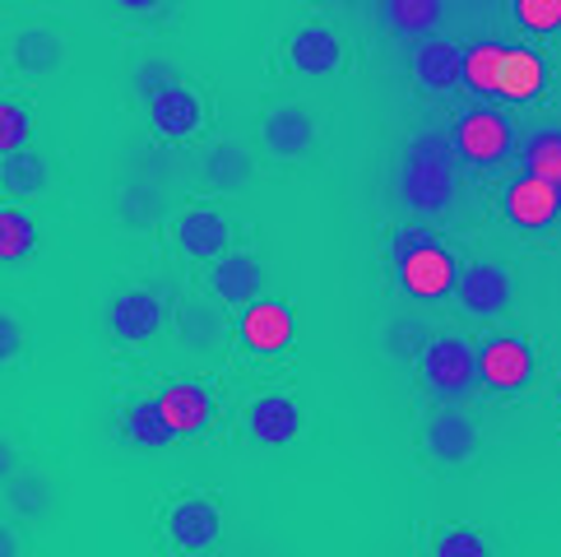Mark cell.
I'll return each mask as SVG.
<instances>
[{
    "instance_id": "8992f818",
    "label": "cell",
    "mask_w": 561,
    "mask_h": 557,
    "mask_svg": "<svg viewBox=\"0 0 561 557\" xmlns=\"http://www.w3.org/2000/svg\"><path fill=\"white\" fill-rule=\"evenodd\" d=\"M538 372V357H534V344L525 334H506V330H492L483 344H478V376L483 386L496 390V395H515L534 382Z\"/></svg>"
},
{
    "instance_id": "2e32d148",
    "label": "cell",
    "mask_w": 561,
    "mask_h": 557,
    "mask_svg": "<svg viewBox=\"0 0 561 557\" xmlns=\"http://www.w3.org/2000/svg\"><path fill=\"white\" fill-rule=\"evenodd\" d=\"M209 288L224 307H247L260 297V288H265V265H260V255H251V251H224L209 270Z\"/></svg>"
},
{
    "instance_id": "484cf974",
    "label": "cell",
    "mask_w": 561,
    "mask_h": 557,
    "mask_svg": "<svg viewBox=\"0 0 561 557\" xmlns=\"http://www.w3.org/2000/svg\"><path fill=\"white\" fill-rule=\"evenodd\" d=\"M163 405L172 409V418H176V428H182L186 436H195V432H205L209 423H214V395H209V386H199V382H163Z\"/></svg>"
},
{
    "instance_id": "d6986e66",
    "label": "cell",
    "mask_w": 561,
    "mask_h": 557,
    "mask_svg": "<svg viewBox=\"0 0 561 557\" xmlns=\"http://www.w3.org/2000/svg\"><path fill=\"white\" fill-rule=\"evenodd\" d=\"M302 432V405L293 395H260L247 409V436L260 446H288Z\"/></svg>"
},
{
    "instance_id": "d590c367",
    "label": "cell",
    "mask_w": 561,
    "mask_h": 557,
    "mask_svg": "<svg viewBox=\"0 0 561 557\" xmlns=\"http://www.w3.org/2000/svg\"><path fill=\"white\" fill-rule=\"evenodd\" d=\"M19 344H24V334H19V321L5 311V316H0V357H5V363H14Z\"/></svg>"
},
{
    "instance_id": "836d02e7",
    "label": "cell",
    "mask_w": 561,
    "mask_h": 557,
    "mask_svg": "<svg viewBox=\"0 0 561 557\" xmlns=\"http://www.w3.org/2000/svg\"><path fill=\"white\" fill-rule=\"evenodd\" d=\"M432 553L436 557H488L492 553V539L488 534H478V530H440L436 539H432Z\"/></svg>"
},
{
    "instance_id": "5b68a950",
    "label": "cell",
    "mask_w": 561,
    "mask_h": 557,
    "mask_svg": "<svg viewBox=\"0 0 561 557\" xmlns=\"http://www.w3.org/2000/svg\"><path fill=\"white\" fill-rule=\"evenodd\" d=\"M417 376L446 405H459L473 386H483V376H478V349L469 340H459V334L427 340V349L417 353Z\"/></svg>"
},
{
    "instance_id": "83f0119b",
    "label": "cell",
    "mask_w": 561,
    "mask_h": 557,
    "mask_svg": "<svg viewBox=\"0 0 561 557\" xmlns=\"http://www.w3.org/2000/svg\"><path fill=\"white\" fill-rule=\"evenodd\" d=\"M51 479L43 469H14L5 474V507L10 515H24V521H43L51 511Z\"/></svg>"
},
{
    "instance_id": "52a82bcc",
    "label": "cell",
    "mask_w": 561,
    "mask_h": 557,
    "mask_svg": "<svg viewBox=\"0 0 561 557\" xmlns=\"http://www.w3.org/2000/svg\"><path fill=\"white\" fill-rule=\"evenodd\" d=\"M237 340L255 357H278L297 344V316L284 297H255L237 316Z\"/></svg>"
},
{
    "instance_id": "6da1fadb",
    "label": "cell",
    "mask_w": 561,
    "mask_h": 557,
    "mask_svg": "<svg viewBox=\"0 0 561 557\" xmlns=\"http://www.w3.org/2000/svg\"><path fill=\"white\" fill-rule=\"evenodd\" d=\"M552 70L543 52L525 43H501V37H483L465 56V89L478 98H501L511 107H534L548 93Z\"/></svg>"
},
{
    "instance_id": "74e56055",
    "label": "cell",
    "mask_w": 561,
    "mask_h": 557,
    "mask_svg": "<svg viewBox=\"0 0 561 557\" xmlns=\"http://www.w3.org/2000/svg\"><path fill=\"white\" fill-rule=\"evenodd\" d=\"M311 5H325V10H344L348 0H311Z\"/></svg>"
},
{
    "instance_id": "f546056e",
    "label": "cell",
    "mask_w": 561,
    "mask_h": 557,
    "mask_svg": "<svg viewBox=\"0 0 561 557\" xmlns=\"http://www.w3.org/2000/svg\"><path fill=\"white\" fill-rule=\"evenodd\" d=\"M432 340V326L423 316H394V321L380 326V353L394 357V363H404V357H417Z\"/></svg>"
},
{
    "instance_id": "4fadbf2b",
    "label": "cell",
    "mask_w": 561,
    "mask_h": 557,
    "mask_svg": "<svg viewBox=\"0 0 561 557\" xmlns=\"http://www.w3.org/2000/svg\"><path fill=\"white\" fill-rule=\"evenodd\" d=\"M168 534L182 553H205L224 539V511L209 497H182L168 507Z\"/></svg>"
},
{
    "instance_id": "277c9868",
    "label": "cell",
    "mask_w": 561,
    "mask_h": 557,
    "mask_svg": "<svg viewBox=\"0 0 561 557\" xmlns=\"http://www.w3.org/2000/svg\"><path fill=\"white\" fill-rule=\"evenodd\" d=\"M519 139H525V130L515 126V116L496 107H459L450 122L455 158L473 172H496L501 163L519 158Z\"/></svg>"
},
{
    "instance_id": "d4e9b609",
    "label": "cell",
    "mask_w": 561,
    "mask_h": 557,
    "mask_svg": "<svg viewBox=\"0 0 561 557\" xmlns=\"http://www.w3.org/2000/svg\"><path fill=\"white\" fill-rule=\"evenodd\" d=\"M251 154L237 145V139H218L199 154V177L214 186V191H242L251 182Z\"/></svg>"
},
{
    "instance_id": "e575fe53",
    "label": "cell",
    "mask_w": 561,
    "mask_h": 557,
    "mask_svg": "<svg viewBox=\"0 0 561 557\" xmlns=\"http://www.w3.org/2000/svg\"><path fill=\"white\" fill-rule=\"evenodd\" d=\"M28 135H33V112L24 103H14V98H5L0 103V145L10 149H28Z\"/></svg>"
},
{
    "instance_id": "44dd1931",
    "label": "cell",
    "mask_w": 561,
    "mask_h": 557,
    "mask_svg": "<svg viewBox=\"0 0 561 557\" xmlns=\"http://www.w3.org/2000/svg\"><path fill=\"white\" fill-rule=\"evenodd\" d=\"M61 61H66V37L56 29H47V24H28V29H19L10 37V66L33 75V79L51 75Z\"/></svg>"
},
{
    "instance_id": "603a6c76",
    "label": "cell",
    "mask_w": 561,
    "mask_h": 557,
    "mask_svg": "<svg viewBox=\"0 0 561 557\" xmlns=\"http://www.w3.org/2000/svg\"><path fill=\"white\" fill-rule=\"evenodd\" d=\"M519 172L543 177L548 186L561 191V122H543L525 130V139H519Z\"/></svg>"
},
{
    "instance_id": "7c38bea8",
    "label": "cell",
    "mask_w": 561,
    "mask_h": 557,
    "mask_svg": "<svg viewBox=\"0 0 561 557\" xmlns=\"http://www.w3.org/2000/svg\"><path fill=\"white\" fill-rule=\"evenodd\" d=\"M506 214H511V224L525 232H552L561 224V191L548 186L543 177L519 172L506 186Z\"/></svg>"
},
{
    "instance_id": "d6a6232c",
    "label": "cell",
    "mask_w": 561,
    "mask_h": 557,
    "mask_svg": "<svg viewBox=\"0 0 561 557\" xmlns=\"http://www.w3.org/2000/svg\"><path fill=\"white\" fill-rule=\"evenodd\" d=\"M511 24L534 37L561 33V0H511Z\"/></svg>"
},
{
    "instance_id": "8d00e7d4",
    "label": "cell",
    "mask_w": 561,
    "mask_h": 557,
    "mask_svg": "<svg viewBox=\"0 0 561 557\" xmlns=\"http://www.w3.org/2000/svg\"><path fill=\"white\" fill-rule=\"evenodd\" d=\"M112 5L130 14H153V10H163V0H112Z\"/></svg>"
},
{
    "instance_id": "ba28073f",
    "label": "cell",
    "mask_w": 561,
    "mask_h": 557,
    "mask_svg": "<svg viewBox=\"0 0 561 557\" xmlns=\"http://www.w3.org/2000/svg\"><path fill=\"white\" fill-rule=\"evenodd\" d=\"M511 297H515V278H511L506 265L478 261L469 270H459L455 303H459L465 316H473V321H496V316L511 307Z\"/></svg>"
},
{
    "instance_id": "ac0fdd59",
    "label": "cell",
    "mask_w": 561,
    "mask_h": 557,
    "mask_svg": "<svg viewBox=\"0 0 561 557\" xmlns=\"http://www.w3.org/2000/svg\"><path fill=\"white\" fill-rule=\"evenodd\" d=\"M122 436L130 446H145V451H163L172 442H182V428H176L172 409L163 405V395H153V400H135L122 409Z\"/></svg>"
},
{
    "instance_id": "e0dca14e",
    "label": "cell",
    "mask_w": 561,
    "mask_h": 557,
    "mask_svg": "<svg viewBox=\"0 0 561 557\" xmlns=\"http://www.w3.org/2000/svg\"><path fill=\"white\" fill-rule=\"evenodd\" d=\"M228 237H232V224L209 205H191L176 214V247L191 261H218L228 251Z\"/></svg>"
},
{
    "instance_id": "9a60e30c",
    "label": "cell",
    "mask_w": 561,
    "mask_h": 557,
    "mask_svg": "<svg viewBox=\"0 0 561 557\" xmlns=\"http://www.w3.org/2000/svg\"><path fill=\"white\" fill-rule=\"evenodd\" d=\"M145 107H149V126H153L158 139H191V135L205 130V122H209L199 93H191L186 84H172L163 93H153Z\"/></svg>"
},
{
    "instance_id": "4316f807",
    "label": "cell",
    "mask_w": 561,
    "mask_h": 557,
    "mask_svg": "<svg viewBox=\"0 0 561 557\" xmlns=\"http://www.w3.org/2000/svg\"><path fill=\"white\" fill-rule=\"evenodd\" d=\"M176 334H182V344H186L191 353H209V349L224 344L228 321H224V311H218L214 303L195 297V303H186L182 316H176Z\"/></svg>"
},
{
    "instance_id": "4dcf8cb0",
    "label": "cell",
    "mask_w": 561,
    "mask_h": 557,
    "mask_svg": "<svg viewBox=\"0 0 561 557\" xmlns=\"http://www.w3.org/2000/svg\"><path fill=\"white\" fill-rule=\"evenodd\" d=\"M116 214L130 228H153L163 218V191L153 182H126L122 195H116Z\"/></svg>"
},
{
    "instance_id": "5bb4252c",
    "label": "cell",
    "mask_w": 561,
    "mask_h": 557,
    "mask_svg": "<svg viewBox=\"0 0 561 557\" xmlns=\"http://www.w3.org/2000/svg\"><path fill=\"white\" fill-rule=\"evenodd\" d=\"M423 451L436 465H469L478 455V423L465 409H440L432 423L423 428Z\"/></svg>"
},
{
    "instance_id": "1f68e13d",
    "label": "cell",
    "mask_w": 561,
    "mask_h": 557,
    "mask_svg": "<svg viewBox=\"0 0 561 557\" xmlns=\"http://www.w3.org/2000/svg\"><path fill=\"white\" fill-rule=\"evenodd\" d=\"M172 84H182V66H176L172 56H139L135 70H130V89L145 98V103H149L153 93L172 89Z\"/></svg>"
},
{
    "instance_id": "f1b7e54d",
    "label": "cell",
    "mask_w": 561,
    "mask_h": 557,
    "mask_svg": "<svg viewBox=\"0 0 561 557\" xmlns=\"http://www.w3.org/2000/svg\"><path fill=\"white\" fill-rule=\"evenodd\" d=\"M37 251V218L24 209V205H5L0 209V255L5 265H24L28 255Z\"/></svg>"
},
{
    "instance_id": "7a4b0ae2",
    "label": "cell",
    "mask_w": 561,
    "mask_h": 557,
    "mask_svg": "<svg viewBox=\"0 0 561 557\" xmlns=\"http://www.w3.org/2000/svg\"><path fill=\"white\" fill-rule=\"evenodd\" d=\"M394 195L399 205L417 218H440L450 214L455 195H459V177H455V145H450V130H413L404 158H399V172H394Z\"/></svg>"
},
{
    "instance_id": "3957f363",
    "label": "cell",
    "mask_w": 561,
    "mask_h": 557,
    "mask_svg": "<svg viewBox=\"0 0 561 557\" xmlns=\"http://www.w3.org/2000/svg\"><path fill=\"white\" fill-rule=\"evenodd\" d=\"M386 261L399 278V288L417 303H440L459 284V255L440 242V232L432 224H404L394 228L386 242Z\"/></svg>"
},
{
    "instance_id": "30bf717a",
    "label": "cell",
    "mask_w": 561,
    "mask_h": 557,
    "mask_svg": "<svg viewBox=\"0 0 561 557\" xmlns=\"http://www.w3.org/2000/svg\"><path fill=\"white\" fill-rule=\"evenodd\" d=\"M163 321H168V303L153 284L126 288L122 297H112V307H107V330L122 344H149L153 334L163 330Z\"/></svg>"
},
{
    "instance_id": "8fae6325",
    "label": "cell",
    "mask_w": 561,
    "mask_h": 557,
    "mask_svg": "<svg viewBox=\"0 0 561 557\" xmlns=\"http://www.w3.org/2000/svg\"><path fill=\"white\" fill-rule=\"evenodd\" d=\"M260 145H265V154L278 158V163H297V158H307L311 145H316L311 112L302 103H293V98L274 103L265 116H260Z\"/></svg>"
},
{
    "instance_id": "cb8c5ba5",
    "label": "cell",
    "mask_w": 561,
    "mask_h": 557,
    "mask_svg": "<svg viewBox=\"0 0 561 557\" xmlns=\"http://www.w3.org/2000/svg\"><path fill=\"white\" fill-rule=\"evenodd\" d=\"M0 186L14 201H33V195H43L51 186V163L37 149H10L0 158Z\"/></svg>"
},
{
    "instance_id": "ffe728a7",
    "label": "cell",
    "mask_w": 561,
    "mask_h": 557,
    "mask_svg": "<svg viewBox=\"0 0 561 557\" xmlns=\"http://www.w3.org/2000/svg\"><path fill=\"white\" fill-rule=\"evenodd\" d=\"M288 66L297 75H339L344 70V43H339V33L330 24H307L293 33Z\"/></svg>"
},
{
    "instance_id": "9c48e42d",
    "label": "cell",
    "mask_w": 561,
    "mask_h": 557,
    "mask_svg": "<svg viewBox=\"0 0 561 557\" xmlns=\"http://www.w3.org/2000/svg\"><path fill=\"white\" fill-rule=\"evenodd\" d=\"M465 56L469 47H459L455 37H440V33L417 37V47L409 56V75L423 93H455L465 89Z\"/></svg>"
},
{
    "instance_id": "f35d334b",
    "label": "cell",
    "mask_w": 561,
    "mask_h": 557,
    "mask_svg": "<svg viewBox=\"0 0 561 557\" xmlns=\"http://www.w3.org/2000/svg\"><path fill=\"white\" fill-rule=\"evenodd\" d=\"M552 405H557V413H561V382H557V390H552Z\"/></svg>"
},
{
    "instance_id": "7402d4cb",
    "label": "cell",
    "mask_w": 561,
    "mask_h": 557,
    "mask_svg": "<svg viewBox=\"0 0 561 557\" xmlns=\"http://www.w3.org/2000/svg\"><path fill=\"white\" fill-rule=\"evenodd\" d=\"M376 10L394 37H432L446 19V0H380Z\"/></svg>"
}]
</instances>
